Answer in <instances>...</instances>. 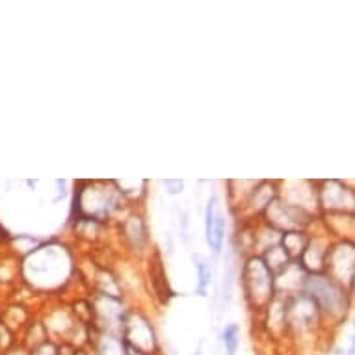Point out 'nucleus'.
Wrapping results in <instances>:
<instances>
[{
    "label": "nucleus",
    "instance_id": "1",
    "mask_svg": "<svg viewBox=\"0 0 355 355\" xmlns=\"http://www.w3.org/2000/svg\"><path fill=\"white\" fill-rule=\"evenodd\" d=\"M303 292L311 296L318 307L322 324L331 322L333 325H338L346 320L349 296L346 287H343L341 283L333 281L325 274H312V276H307L303 283Z\"/></svg>",
    "mask_w": 355,
    "mask_h": 355
},
{
    "label": "nucleus",
    "instance_id": "2",
    "mask_svg": "<svg viewBox=\"0 0 355 355\" xmlns=\"http://www.w3.org/2000/svg\"><path fill=\"white\" fill-rule=\"evenodd\" d=\"M69 264L71 258L63 245H43L32 250L25 261V270H30V281L43 287H52L58 285L56 277H68L71 268Z\"/></svg>",
    "mask_w": 355,
    "mask_h": 355
},
{
    "label": "nucleus",
    "instance_id": "3",
    "mask_svg": "<svg viewBox=\"0 0 355 355\" xmlns=\"http://www.w3.org/2000/svg\"><path fill=\"white\" fill-rule=\"evenodd\" d=\"M242 287L253 311H264L276 296V276L264 264L261 255H252L242 268Z\"/></svg>",
    "mask_w": 355,
    "mask_h": 355
},
{
    "label": "nucleus",
    "instance_id": "4",
    "mask_svg": "<svg viewBox=\"0 0 355 355\" xmlns=\"http://www.w3.org/2000/svg\"><path fill=\"white\" fill-rule=\"evenodd\" d=\"M123 343L129 348L143 352L148 355H160L159 338L153 322L140 311H127L121 329Z\"/></svg>",
    "mask_w": 355,
    "mask_h": 355
},
{
    "label": "nucleus",
    "instance_id": "5",
    "mask_svg": "<svg viewBox=\"0 0 355 355\" xmlns=\"http://www.w3.org/2000/svg\"><path fill=\"white\" fill-rule=\"evenodd\" d=\"M268 225L272 229H279L281 233L287 231H303L312 221V214L307 208L292 203H283L281 199H274L263 212Z\"/></svg>",
    "mask_w": 355,
    "mask_h": 355
},
{
    "label": "nucleus",
    "instance_id": "6",
    "mask_svg": "<svg viewBox=\"0 0 355 355\" xmlns=\"http://www.w3.org/2000/svg\"><path fill=\"white\" fill-rule=\"evenodd\" d=\"M355 245L349 240H343L335 245H329L327 255H325L324 274L331 277L333 281L341 283L343 287L354 285V270H355Z\"/></svg>",
    "mask_w": 355,
    "mask_h": 355
},
{
    "label": "nucleus",
    "instance_id": "7",
    "mask_svg": "<svg viewBox=\"0 0 355 355\" xmlns=\"http://www.w3.org/2000/svg\"><path fill=\"white\" fill-rule=\"evenodd\" d=\"M318 205L329 210L331 214H346L354 210V192L341 181H324L316 190Z\"/></svg>",
    "mask_w": 355,
    "mask_h": 355
},
{
    "label": "nucleus",
    "instance_id": "8",
    "mask_svg": "<svg viewBox=\"0 0 355 355\" xmlns=\"http://www.w3.org/2000/svg\"><path fill=\"white\" fill-rule=\"evenodd\" d=\"M329 242L325 239H309L305 250L298 258V264L301 268L305 270L307 276H312V274H324L325 268V255H327V250H329Z\"/></svg>",
    "mask_w": 355,
    "mask_h": 355
},
{
    "label": "nucleus",
    "instance_id": "9",
    "mask_svg": "<svg viewBox=\"0 0 355 355\" xmlns=\"http://www.w3.org/2000/svg\"><path fill=\"white\" fill-rule=\"evenodd\" d=\"M121 236L134 252H143L149 242L148 227H145L143 218L140 214L129 216L121 223Z\"/></svg>",
    "mask_w": 355,
    "mask_h": 355
},
{
    "label": "nucleus",
    "instance_id": "10",
    "mask_svg": "<svg viewBox=\"0 0 355 355\" xmlns=\"http://www.w3.org/2000/svg\"><path fill=\"white\" fill-rule=\"evenodd\" d=\"M277 192L279 190L276 188V184L264 181V183H261L258 186L253 188L250 197H247V205L255 212H264L270 203L277 199Z\"/></svg>",
    "mask_w": 355,
    "mask_h": 355
},
{
    "label": "nucleus",
    "instance_id": "11",
    "mask_svg": "<svg viewBox=\"0 0 355 355\" xmlns=\"http://www.w3.org/2000/svg\"><path fill=\"white\" fill-rule=\"evenodd\" d=\"M307 242H309V236L303 231H287V233H281V240H279L283 250L290 255L292 261L300 258V255L305 250Z\"/></svg>",
    "mask_w": 355,
    "mask_h": 355
},
{
    "label": "nucleus",
    "instance_id": "12",
    "mask_svg": "<svg viewBox=\"0 0 355 355\" xmlns=\"http://www.w3.org/2000/svg\"><path fill=\"white\" fill-rule=\"evenodd\" d=\"M225 227H227L225 218H223L221 214H216L212 229H210V233L207 234L208 245L212 247V252L214 253H220L221 247H223V240H225Z\"/></svg>",
    "mask_w": 355,
    "mask_h": 355
},
{
    "label": "nucleus",
    "instance_id": "13",
    "mask_svg": "<svg viewBox=\"0 0 355 355\" xmlns=\"http://www.w3.org/2000/svg\"><path fill=\"white\" fill-rule=\"evenodd\" d=\"M221 344L225 349V355H236L240 348V325L227 324L221 331Z\"/></svg>",
    "mask_w": 355,
    "mask_h": 355
},
{
    "label": "nucleus",
    "instance_id": "14",
    "mask_svg": "<svg viewBox=\"0 0 355 355\" xmlns=\"http://www.w3.org/2000/svg\"><path fill=\"white\" fill-rule=\"evenodd\" d=\"M194 263H196V268H197V274H199V283H197V294L205 296V290L207 287L212 283V266L207 263V261H203L199 255H194Z\"/></svg>",
    "mask_w": 355,
    "mask_h": 355
},
{
    "label": "nucleus",
    "instance_id": "15",
    "mask_svg": "<svg viewBox=\"0 0 355 355\" xmlns=\"http://www.w3.org/2000/svg\"><path fill=\"white\" fill-rule=\"evenodd\" d=\"M164 188L170 196H177V194L184 190V183L181 179H165Z\"/></svg>",
    "mask_w": 355,
    "mask_h": 355
},
{
    "label": "nucleus",
    "instance_id": "16",
    "mask_svg": "<svg viewBox=\"0 0 355 355\" xmlns=\"http://www.w3.org/2000/svg\"><path fill=\"white\" fill-rule=\"evenodd\" d=\"M0 355H30V352L26 348H23L21 344H13L12 348H8L6 352H2Z\"/></svg>",
    "mask_w": 355,
    "mask_h": 355
},
{
    "label": "nucleus",
    "instance_id": "17",
    "mask_svg": "<svg viewBox=\"0 0 355 355\" xmlns=\"http://www.w3.org/2000/svg\"><path fill=\"white\" fill-rule=\"evenodd\" d=\"M125 346H127V344H125ZM127 355H148V354H143V352H138V349L129 348V346H127Z\"/></svg>",
    "mask_w": 355,
    "mask_h": 355
},
{
    "label": "nucleus",
    "instance_id": "18",
    "mask_svg": "<svg viewBox=\"0 0 355 355\" xmlns=\"http://www.w3.org/2000/svg\"><path fill=\"white\" fill-rule=\"evenodd\" d=\"M26 184H28L30 188H34V186H36V181H26Z\"/></svg>",
    "mask_w": 355,
    "mask_h": 355
},
{
    "label": "nucleus",
    "instance_id": "19",
    "mask_svg": "<svg viewBox=\"0 0 355 355\" xmlns=\"http://www.w3.org/2000/svg\"><path fill=\"white\" fill-rule=\"evenodd\" d=\"M192 355H201V346H199V348H197L196 352H194V354H192Z\"/></svg>",
    "mask_w": 355,
    "mask_h": 355
}]
</instances>
